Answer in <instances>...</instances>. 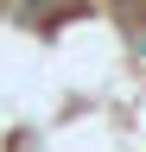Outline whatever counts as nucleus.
Here are the masks:
<instances>
[{
  "instance_id": "1",
  "label": "nucleus",
  "mask_w": 146,
  "mask_h": 152,
  "mask_svg": "<svg viewBox=\"0 0 146 152\" xmlns=\"http://www.w3.org/2000/svg\"><path fill=\"white\" fill-rule=\"evenodd\" d=\"M114 7H140V0H114Z\"/></svg>"
}]
</instances>
